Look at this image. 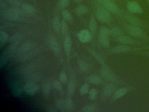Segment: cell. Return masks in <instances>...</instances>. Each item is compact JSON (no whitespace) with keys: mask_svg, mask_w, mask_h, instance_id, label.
Listing matches in <instances>:
<instances>
[{"mask_svg":"<svg viewBox=\"0 0 149 112\" xmlns=\"http://www.w3.org/2000/svg\"><path fill=\"white\" fill-rule=\"evenodd\" d=\"M61 81H59V80H55L53 83V85L56 89L59 91V92H62L63 91L62 85Z\"/></svg>","mask_w":149,"mask_h":112,"instance_id":"cell-40","label":"cell"},{"mask_svg":"<svg viewBox=\"0 0 149 112\" xmlns=\"http://www.w3.org/2000/svg\"><path fill=\"white\" fill-rule=\"evenodd\" d=\"M125 17L126 19L128 20V22H130L132 25L139 26V25H141V23H142L141 21L139 19L132 15H126Z\"/></svg>","mask_w":149,"mask_h":112,"instance_id":"cell-24","label":"cell"},{"mask_svg":"<svg viewBox=\"0 0 149 112\" xmlns=\"http://www.w3.org/2000/svg\"><path fill=\"white\" fill-rule=\"evenodd\" d=\"M90 52L96 58V59L98 60V62L100 63V64H102L103 66H105V64L101 56L97 52H96L94 50H91V49L90 50Z\"/></svg>","mask_w":149,"mask_h":112,"instance_id":"cell-35","label":"cell"},{"mask_svg":"<svg viewBox=\"0 0 149 112\" xmlns=\"http://www.w3.org/2000/svg\"><path fill=\"white\" fill-rule=\"evenodd\" d=\"M97 90L95 88H92L90 90L89 92V98L91 100H94L96 99L97 94Z\"/></svg>","mask_w":149,"mask_h":112,"instance_id":"cell-38","label":"cell"},{"mask_svg":"<svg viewBox=\"0 0 149 112\" xmlns=\"http://www.w3.org/2000/svg\"><path fill=\"white\" fill-rule=\"evenodd\" d=\"M33 1H36V0H33Z\"/></svg>","mask_w":149,"mask_h":112,"instance_id":"cell-47","label":"cell"},{"mask_svg":"<svg viewBox=\"0 0 149 112\" xmlns=\"http://www.w3.org/2000/svg\"><path fill=\"white\" fill-rule=\"evenodd\" d=\"M56 109L61 112H63L65 110V101L62 99H57L55 102Z\"/></svg>","mask_w":149,"mask_h":112,"instance_id":"cell-28","label":"cell"},{"mask_svg":"<svg viewBox=\"0 0 149 112\" xmlns=\"http://www.w3.org/2000/svg\"><path fill=\"white\" fill-rule=\"evenodd\" d=\"M96 1H97V0H96Z\"/></svg>","mask_w":149,"mask_h":112,"instance_id":"cell-48","label":"cell"},{"mask_svg":"<svg viewBox=\"0 0 149 112\" xmlns=\"http://www.w3.org/2000/svg\"><path fill=\"white\" fill-rule=\"evenodd\" d=\"M9 3L11 4L14 7H17L21 6L22 4L20 2L19 0H7Z\"/></svg>","mask_w":149,"mask_h":112,"instance_id":"cell-42","label":"cell"},{"mask_svg":"<svg viewBox=\"0 0 149 112\" xmlns=\"http://www.w3.org/2000/svg\"><path fill=\"white\" fill-rule=\"evenodd\" d=\"M65 110L67 112H71L74 108V102L70 96L66 98L65 100Z\"/></svg>","mask_w":149,"mask_h":112,"instance_id":"cell-21","label":"cell"},{"mask_svg":"<svg viewBox=\"0 0 149 112\" xmlns=\"http://www.w3.org/2000/svg\"><path fill=\"white\" fill-rule=\"evenodd\" d=\"M127 32L132 36L139 37L143 35V32L138 26L135 25H129L126 27Z\"/></svg>","mask_w":149,"mask_h":112,"instance_id":"cell-9","label":"cell"},{"mask_svg":"<svg viewBox=\"0 0 149 112\" xmlns=\"http://www.w3.org/2000/svg\"><path fill=\"white\" fill-rule=\"evenodd\" d=\"M147 1L148 2H149V0H147Z\"/></svg>","mask_w":149,"mask_h":112,"instance_id":"cell-46","label":"cell"},{"mask_svg":"<svg viewBox=\"0 0 149 112\" xmlns=\"http://www.w3.org/2000/svg\"><path fill=\"white\" fill-rule=\"evenodd\" d=\"M52 25L56 32L59 33L61 31V22L59 17H56L53 19Z\"/></svg>","mask_w":149,"mask_h":112,"instance_id":"cell-23","label":"cell"},{"mask_svg":"<svg viewBox=\"0 0 149 112\" xmlns=\"http://www.w3.org/2000/svg\"><path fill=\"white\" fill-rule=\"evenodd\" d=\"M61 15L63 19L69 22H71L73 21V17L70 12L67 10H63L61 11Z\"/></svg>","mask_w":149,"mask_h":112,"instance_id":"cell-29","label":"cell"},{"mask_svg":"<svg viewBox=\"0 0 149 112\" xmlns=\"http://www.w3.org/2000/svg\"><path fill=\"white\" fill-rule=\"evenodd\" d=\"M77 37L80 42L82 43H88L91 39V33L87 29H83L79 32Z\"/></svg>","mask_w":149,"mask_h":112,"instance_id":"cell-8","label":"cell"},{"mask_svg":"<svg viewBox=\"0 0 149 112\" xmlns=\"http://www.w3.org/2000/svg\"><path fill=\"white\" fill-rule=\"evenodd\" d=\"M50 45L51 49L56 52H59L60 51V46L56 38L52 37L50 38Z\"/></svg>","mask_w":149,"mask_h":112,"instance_id":"cell-19","label":"cell"},{"mask_svg":"<svg viewBox=\"0 0 149 112\" xmlns=\"http://www.w3.org/2000/svg\"><path fill=\"white\" fill-rule=\"evenodd\" d=\"M110 35V29L105 26H102L100 28L98 33V39L100 44L105 48H108L109 46V36Z\"/></svg>","mask_w":149,"mask_h":112,"instance_id":"cell-3","label":"cell"},{"mask_svg":"<svg viewBox=\"0 0 149 112\" xmlns=\"http://www.w3.org/2000/svg\"><path fill=\"white\" fill-rule=\"evenodd\" d=\"M39 78H40V77H39V76H37L36 75L33 74V75H32L31 76L29 77V80H27V81L36 82L37 80H39Z\"/></svg>","mask_w":149,"mask_h":112,"instance_id":"cell-43","label":"cell"},{"mask_svg":"<svg viewBox=\"0 0 149 112\" xmlns=\"http://www.w3.org/2000/svg\"><path fill=\"white\" fill-rule=\"evenodd\" d=\"M102 77L106 80L112 82L117 81L116 76L115 74L106 66H103L100 71Z\"/></svg>","mask_w":149,"mask_h":112,"instance_id":"cell-5","label":"cell"},{"mask_svg":"<svg viewBox=\"0 0 149 112\" xmlns=\"http://www.w3.org/2000/svg\"><path fill=\"white\" fill-rule=\"evenodd\" d=\"M97 111V108L92 105H87L84 107L82 109L83 112H94Z\"/></svg>","mask_w":149,"mask_h":112,"instance_id":"cell-34","label":"cell"},{"mask_svg":"<svg viewBox=\"0 0 149 112\" xmlns=\"http://www.w3.org/2000/svg\"><path fill=\"white\" fill-rule=\"evenodd\" d=\"M95 16L99 22L103 23H109L112 20L110 12L102 4L97 7Z\"/></svg>","mask_w":149,"mask_h":112,"instance_id":"cell-2","label":"cell"},{"mask_svg":"<svg viewBox=\"0 0 149 112\" xmlns=\"http://www.w3.org/2000/svg\"><path fill=\"white\" fill-rule=\"evenodd\" d=\"M127 10L130 13L133 14H141L143 12V9L140 5L136 2L130 1L126 5Z\"/></svg>","mask_w":149,"mask_h":112,"instance_id":"cell-7","label":"cell"},{"mask_svg":"<svg viewBox=\"0 0 149 112\" xmlns=\"http://www.w3.org/2000/svg\"><path fill=\"white\" fill-rule=\"evenodd\" d=\"M4 15L7 20L11 21H19L23 19V18L27 15L19 7H12L6 10L4 12Z\"/></svg>","mask_w":149,"mask_h":112,"instance_id":"cell-1","label":"cell"},{"mask_svg":"<svg viewBox=\"0 0 149 112\" xmlns=\"http://www.w3.org/2000/svg\"><path fill=\"white\" fill-rule=\"evenodd\" d=\"M117 41L123 44L129 45L135 43V40L126 36H121L117 37Z\"/></svg>","mask_w":149,"mask_h":112,"instance_id":"cell-12","label":"cell"},{"mask_svg":"<svg viewBox=\"0 0 149 112\" xmlns=\"http://www.w3.org/2000/svg\"></svg>","mask_w":149,"mask_h":112,"instance_id":"cell-49","label":"cell"},{"mask_svg":"<svg viewBox=\"0 0 149 112\" xmlns=\"http://www.w3.org/2000/svg\"><path fill=\"white\" fill-rule=\"evenodd\" d=\"M23 90L28 95L33 96L36 94L39 89V85L36 82L27 81L23 86Z\"/></svg>","mask_w":149,"mask_h":112,"instance_id":"cell-4","label":"cell"},{"mask_svg":"<svg viewBox=\"0 0 149 112\" xmlns=\"http://www.w3.org/2000/svg\"><path fill=\"white\" fill-rule=\"evenodd\" d=\"M88 80L90 83L94 85H98L101 82L100 77L96 75H91L88 78Z\"/></svg>","mask_w":149,"mask_h":112,"instance_id":"cell-30","label":"cell"},{"mask_svg":"<svg viewBox=\"0 0 149 112\" xmlns=\"http://www.w3.org/2000/svg\"><path fill=\"white\" fill-rule=\"evenodd\" d=\"M8 38V34L5 31L0 32V47L2 48Z\"/></svg>","mask_w":149,"mask_h":112,"instance_id":"cell-26","label":"cell"},{"mask_svg":"<svg viewBox=\"0 0 149 112\" xmlns=\"http://www.w3.org/2000/svg\"><path fill=\"white\" fill-rule=\"evenodd\" d=\"M131 48L128 45H121L114 47L111 50V52L112 53H119V52H126L129 51Z\"/></svg>","mask_w":149,"mask_h":112,"instance_id":"cell-11","label":"cell"},{"mask_svg":"<svg viewBox=\"0 0 149 112\" xmlns=\"http://www.w3.org/2000/svg\"><path fill=\"white\" fill-rule=\"evenodd\" d=\"M116 90V87L112 84H109L104 88L103 93L106 97L109 96L114 92Z\"/></svg>","mask_w":149,"mask_h":112,"instance_id":"cell-22","label":"cell"},{"mask_svg":"<svg viewBox=\"0 0 149 112\" xmlns=\"http://www.w3.org/2000/svg\"><path fill=\"white\" fill-rule=\"evenodd\" d=\"M90 30L92 34H95L97 29V23L94 15L91 16L89 24Z\"/></svg>","mask_w":149,"mask_h":112,"instance_id":"cell-16","label":"cell"},{"mask_svg":"<svg viewBox=\"0 0 149 112\" xmlns=\"http://www.w3.org/2000/svg\"><path fill=\"white\" fill-rule=\"evenodd\" d=\"M75 90V84L74 81L73 80H70L68 83V92L69 96H71L74 95Z\"/></svg>","mask_w":149,"mask_h":112,"instance_id":"cell-27","label":"cell"},{"mask_svg":"<svg viewBox=\"0 0 149 112\" xmlns=\"http://www.w3.org/2000/svg\"><path fill=\"white\" fill-rule=\"evenodd\" d=\"M110 35L116 37L122 35V30L120 28L117 27H112L111 29H110Z\"/></svg>","mask_w":149,"mask_h":112,"instance_id":"cell-31","label":"cell"},{"mask_svg":"<svg viewBox=\"0 0 149 112\" xmlns=\"http://www.w3.org/2000/svg\"><path fill=\"white\" fill-rule=\"evenodd\" d=\"M23 38V36L20 33H15L13 35L8 39L10 43H17L21 41Z\"/></svg>","mask_w":149,"mask_h":112,"instance_id":"cell-25","label":"cell"},{"mask_svg":"<svg viewBox=\"0 0 149 112\" xmlns=\"http://www.w3.org/2000/svg\"><path fill=\"white\" fill-rule=\"evenodd\" d=\"M129 91V88H123L118 89L114 92L113 97V99L116 100L123 97V96L125 95Z\"/></svg>","mask_w":149,"mask_h":112,"instance_id":"cell-15","label":"cell"},{"mask_svg":"<svg viewBox=\"0 0 149 112\" xmlns=\"http://www.w3.org/2000/svg\"><path fill=\"white\" fill-rule=\"evenodd\" d=\"M18 48L17 43H13L9 46L3 52V54L6 56L8 58H9L13 55L15 52V51Z\"/></svg>","mask_w":149,"mask_h":112,"instance_id":"cell-14","label":"cell"},{"mask_svg":"<svg viewBox=\"0 0 149 112\" xmlns=\"http://www.w3.org/2000/svg\"><path fill=\"white\" fill-rule=\"evenodd\" d=\"M72 47V40L70 36H68L64 42V48L65 52L68 55L70 54Z\"/></svg>","mask_w":149,"mask_h":112,"instance_id":"cell-18","label":"cell"},{"mask_svg":"<svg viewBox=\"0 0 149 112\" xmlns=\"http://www.w3.org/2000/svg\"><path fill=\"white\" fill-rule=\"evenodd\" d=\"M89 85L88 84L85 83L84 84L80 89V93L82 95H85L88 93Z\"/></svg>","mask_w":149,"mask_h":112,"instance_id":"cell-37","label":"cell"},{"mask_svg":"<svg viewBox=\"0 0 149 112\" xmlns=\"http://www.w3.org/2000/svg\"><path fill=\"white\" fill-rule=\"evenodd\" d=\"M12 92L15 96H19L22 93V87L19 81H15L13 85Z\"/></svg>","mask_w":149,"mask_h":112,"instance_id":"cell-13","label":"cell"},{"mask_svg":"<svg viewBox=\"0 0 149 112\" xmlns=\"http://www.w3.org/2000/svg\"><path fill=\"white\" fill-rule=\"evenodd\" d=\"M59 79L60 81L63 84H66L67 83L68 81V77L66 73L64 71H63L59 75Z\"/></svg>","mask_w":149,"mask_h":112,"instance_id":"cell-39","label":"cell"},{"mask_svg":"<svg viewBox=\"0 0 149 112\" xmlns=\"http://www.w3.org/2000/svg\"><path fill=\"white\" fill-rule=\"evenodd\" d=\"M70 0H59L58 3V7L61 9H65L68 6L70 3Z\"/></svg>","mask_w":149,"mask_h":112,"instance_id":"cell-36","label":"cell"},{"mask_svg":"<svg viewBox=\"0 0 149 112\" xmlns=\"http://www.w3.org/2000/svg\"><path fill=\"white\" fill-rule=\"evenodd\" d=\"M61 31L62 35H66L68 31V27L67 22L63 19L61 22Z\"/></svg>","mask_w":149,"mask_h":112,"instance_id":"cell-33","label":"cell"},{"mask_svg":"<svg viewBox=\"0 0 149 112\" xmlns=\"http://www.w3.org/2000/svg\"><path fill=\"white\" fill-rule=\"evenodd\" d=\"M101 4L109 12L115 15L119 14L120 11L118 7L111 0H103Z\"/></svg>","mask_w":149,"mask_h":112,"instance_id":"cell-6","label":"cell"},{"mask_svg":"<svg viewBox=\"0 0 149 112\" xmlns=\"http://www.w3.org/2000/svg\"><path fill=\"white\" fill-rule=\"evenodd\" d=\"M21 8L22 10L27 14V15H33L36 11V10L35 7L33 5L29 4H22Z\"/></svg>","mask_w":149,"mask_h":112,"instance_id":"cell-10","label":"cell"},{"mask_svg":"<svg viewBox=\"0 0 149 112\" xmlns=\"http://www.w3.org/2000/svg\"><path fill=\"white\" fill-rule=\"evenodd\" d=\"M50 91V85L48 82H45L42 86V92L45 98H48L49 96Z\"/></svg>","mask_w":149,"mask_h":112,"instance_id":"cell-32","label":"cell"},{"mask_svg":"<svg viewBox=\"0 0 149 112\" xmlns=\"http://www.w3.org/2000/svg\"><path fill=\"white\" fill-rule=\"evenodd\" d=\"M78 64H79V66H80L81 71L83 72H85L88 70V66L86 64V63H84V61H82V60H79L78 61Z\"/></svg>","mask_w":149,"mask_h":112,"instance_id":"cell-41","label":"cell"},{"mask_svg":"<svg viewBox=\"0 0 149 112\" xmlns=\"http://www.w3.org/2000/svg\"><path fill=\"white\" fill-rule=\"evenodd\" d=\"M56 108L52 107H49L47 108V111L50 112H57L58 111Z\"/></svg>","mask_w":149,"mask_h":112,"instance_id":"cell-44","label":"cell"},{"mask_svg":"<svg viewBox=\"0 0 149 112\" xmlns=\"http://www.w3.org/2000/svg\"><path fill=\"white\" fill-rule=\"evenodd\" d=\"M33 43L31 42H26L22 44L19 49V52L20 53H25L30 50L33 47Z\"/></svg>","mask_w":149,"mask_h":112,"instance_id":"cell-17","label":"cell"},{"mask_svg":"<svg viewBox=\"0 0 149 112\" xmlns=\"http://www.w3.org/2000/svg\"><path fill=\"white\" fill-rule=\"evenodd\" d=\"M73 1L76 3H80L83 0H73Z\"/></svg>","mask_w":149,"mask_h":112,"instance_id":"cell-45","label":"cell"},{"mask_svg":"<svg viewBox=\"0 0 149 112\" xmlns=\"http://www.w3.org/2000/svg\"><path fill=\"white\" fill-rule=\"evenodd\" d=\"M88 8L85 5L81 4L77 6L74 10V12L78 15H83L88 12Z\"/></svg>","mask_w":149,"mask_h":112,"instance_id":"cell-20","label":"cell"}]
</instances>
